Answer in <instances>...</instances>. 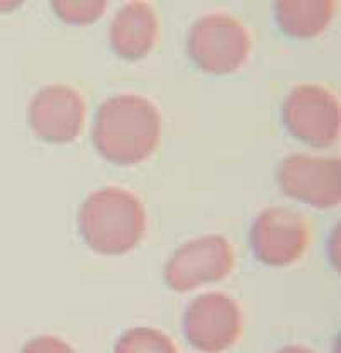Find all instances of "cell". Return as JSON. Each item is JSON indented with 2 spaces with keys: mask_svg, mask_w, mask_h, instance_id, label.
I'll return each mask as SVG.
<instances>
[{
  "mask_svg": "<svg viewBox=\"0 0 341 353\" xmlns=\"http://www.w3.org/2000/svg\"><path fill=\"white\" fill-rule=\"evenodd\" d=\"M250 34L245 24L229 14L214 12L194 21L187 34V51L199 68L229 73L240 68L250 53Z\"/></svg>",
  "mask_w": 341,
  "mask_h": 353,
  "instance_id": "3957f363",
  "label": "cell"
},
{
  "mask_svg": "<svg viewBox=\"0 0 341 353\" xmlns=\"http://www.w3.org/2000/svg\"><path fill=\"white\" fill-rule=\"evenodd\" d=\"M282 117L292 136L311 146H329L340 136L338 99L316 83L292 88L282 105Z\"/></svg>",
  "mask_w": 341,
  "mask_h": 353,
  "instance_id": "5b68a950",
  "label": "cell"
},
{
  "mask_svg": "<svg viewBox=\"0 0 341 353\" xmlns=\"http://www.w3.org/2000/svg\"><path fill=\"white\" fill-rule=\"evenodd\" d=\"M241 309L233 297L207 292L196 297L183 314V334L197 350L218 353L236 343L241 334Z\"/></svg>",
  "mask_w": 341,
  "mask_h": 353,
  "instance_id": "52a82bcc",
  "label": "cell"
},
{
  "mask_svg": "<svg viewBox=\"0 0 341 353\" xmlns=\"http://www.w3.org/2000/svg\"><path fill=\"white\" fill-rule=\"evenodd\" d=\"M340 168L338 158L292 153L278 165L277 180L285 196L329 209L341 201Z\"/></svg>",
  "mask_w": 341,
  "mask_h": 353,
  "instance_id": "8992f818",
  "label": "cell"
},
{
  "mask_svg": "<svg viewBox=\"0 0 341 353\" xmlns=\"http://www.w3.org/2000/svg\"><path fill=\"white\" fill-rule=\"evenodd\" d=\"M158 34V19L148 2L124 3L111 22V46L119 57L138 60L148 54Z\"/></svg>",
  "mask_w": 341,
  "mask_h": 353,
  "instance_id": "30bf717a",
  "label": "cell"
},
{
  "mask_svg": "<svg viewBox=\"0 0 341 353\" xmlns=\"http://www.w3.org/2000/svg\"><path fill=\"white\" fill-rule=\"evenodd\" d=\"M114 353H178L174 340L163 331L139 326L117 340Z\"/></svg>",
  "mask_w": 341,
  "mask_h": 353,
  "instance_id": "7c38bea8",
  "label": "cell"
},
{
  "mask_svg": "<svg viewBox=\"0 0 341 353\" xmlns=\"http://www.w3.org/2000/svg\"><path fill=\"white\" fill-rule=\"evenodd\" d=\"M234 252L221 234H205L183 243L165 265V281L170 289L187 292L196 287L219 282L231 274Z\"/></svg>",
  "mask_w": 341,
  "mask_h": 353,
  "instance_id": "277c9868",
  "label": "cell"
},
{
  "mask_svg": "<svg viewBox=\"0 0 341 353\" xmlns=\"http://www.w3.org/2000/svg\"><path fill=\"white\" fill-rule=\"evenodd\" d=\"M277 353H316L311 348L302 347V345H287V347H282Z\"/></svg>",
  "mask_w": 341,
  "mask_h": 353,
  "instance_id": "9a60e30c",
  "label": "cell"
},
{
  "mask_svg": "<svg viewBox=\"0 0 341 353\" xmlns=\"http://www.w3.org/2000/svg\"><path fill=\"white\" fill-rule=\"evenodd\" d=\"M161 116L149 99L117 94L99 105L92 138L97 152L117 165L146 160L160 141Z\"/></svg>",
  "mask_w": 341,
  "mask_h": 353,
  "instance_id": "6da1fadb",
  "label": "cell"
},
{
  "mask_svg": "<svg viewBox=\"0 0 341 353\" xmlns=\"http://www.w3.org/2000/svg\"><path fill=\"white\" fill-rule=\"evenodd\" d=\"M51 6L61 19L72 24H85L97 19L107 3L104 0H54Z\"/></svg>",
  "mask_w": 341,
  "mask_h": 353,
  "instance_id": "4fadbf2b",
  "label": "cell"
},
{
  "mask_svg": "<svg viewBox=\"0 0 341 353\" xmlns=\"http://www.w3.org/2000/svg\"><path fill=\"white\" fill-rule=\"evenodd\" d=\"M21 353H75V350L61 338L43 334V336L29 340Z\"/></svg>",
  "mask_w": 341,
  "mask_h": 353,
  "instance_id": "5bb4252c",
  "label": "cell"
},
{
  "mask_svg": "<svg viewBox=\"0 0 341 353\" xmlns=\"http://www.w3.org/2000/svg\"><path fill=\"white\" fill-rule=\"evenodd\" d=\"M146 214L141 201L121 187H104L83 201L79 230L83 241L101 255H124L141 241Z\"/></svg>",
  "mask_w": 341,
  "mask_h": 353,
  "instance_id": "7a4b0ae2",
  "label": "cell"
},
{
  "mask_svg": "<svg viewBox=\"0 0 341 353\" xmlns=\"http://www.w3.org/2000/svg\"><path fill=\"white\" fill-rule=\"evenodd\" d=\"M29 124L41 139L68 143L80 134L85 121V101L82 94L63 83L39 88L28 108Z\"/></svg>",
  "mask_w": 341,
  "mask_h": 353,
  "instance_id": "9c48e42d",
  "label": "cell"
},
{
  "mask_svg": "<svg viewBox=\"0 0 341 353\" xmlns=\"http://www.w3.org/2000/svg\"><path fill=\"white\" fill-rule=\"evenodd\" d=\"M309 228L302 214L289 208H269L251 224L250 243L262 263L282 267L294 263L306 252Z\"/></svg>",
  "mask_w": 341,
  "mask_h": 353,
  "instance_id": "ba28073f",
  "label": "cell"
},
{
  "mask_svg": "<svg viewBox=\"0 0 341 353\" xmlns=\"http://www.w3.org/2000/svg\"><path fill=\"white\" fill-rule=\"evenodd\" d=\"M335 10L331 0H278L275 17L287 34L313 38L324 31Z\"/></svg>",
  "mask_w": 341,
  "mask_h": 353,
  "instance_id": "8fae6325",
  "label": "cell"
}]
</instances>
